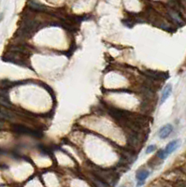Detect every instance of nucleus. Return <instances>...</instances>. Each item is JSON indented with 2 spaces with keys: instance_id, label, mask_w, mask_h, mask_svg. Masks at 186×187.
Returning <instances> with one entry per match:
<instances>
[{
  "instance_id": "423d86ee",
  "label": "nucleus",
  "mask_w": 186,
  "mask_h": 187,
  "mask_svg": "<svg viewBox=\"0 0 186 187\" xmlns=\"http://www.w3.org/2000/svg\"><path fill=\"white\" fill-rule=\"evenodd\" d=\"M156 150V146L154 144H153V145H150V146H148V148L146 149V154H151L153 153V152H154Z\"/></svg>"
},
{
  "instance_id": "0eeeda50",
  "label": "nucleus",
  "mask_w": 186,
  "mask_h": 187,
  "mask_svg": "<svg viewBox=\"0 0 186 187\" xmlns=\"http://www.w3.org/2000/svg\"><path fill=\"white\" fill-rule=\"evenodd\" d=\"M31 6V8H33V9H36V10H43V7L42 6H41L40 4H38V3H31L30 4Z\"/></svg>"
},
{
  "instance_id": "7ed1b4c3",
  "label": "nucleus",
  "mask_w": 186,
  "mask_h": 187,
  "mask_svg": "<svg viewBox=\"0 0 186 187\" xmlns=\"http://www.w3.org/2000/svg\"><path fill=\"white\" fill-rule=\"evenodd\" d=\"M178 147H179V140H178L169 142L166 146V148L164 149V154H165V155H166V157H168L170 154H172L174 151H176V149Z\"/></svg>"
},
{
  "instance_id": "39448f33",
  "label": "nucleus",
  "mask_w": 186,
  "mask_h": 187,
  "mask_svg": "<svg viewBox=\"0 0 186 187\" xmlns=\"http://www.w3.org/2000/svg\"><path fill=\"white\" fill-rule=\"evenodd\" d=\"M0 104H2V105L6 106V107H11V104L10 102L9 101V99L5 98L3 95L0 96Z\"/></svg>"
},
{
  "instance_id": "f03ea898",
  "label": "nucleus",
  "mask_w": 186,
  "mask_h": 187,
  "mask_svg": "<svg viewBox=\"0 0 186 187\" xmlns=\"http://www.w3.org/2000/svg\"><path fill=\"white\" fill-rule=\"evenodd\" d=\"M150 171L147 170H141L137 174L136 178H137V187H140L142 186L144 183H145L146 179L150 176Z\"/></svg>"
},
{
  "instance_id": "20e7f679",
  "label": "nucleus",
  "mask_w": 186,
  "mask_h": 187,
  "mask_svg": "<svg viewBox=\"0 0 186 187\" xmlns=\"http://www.w3.org/2000/svg\"><path fill=\"white\" fill-rule=\"evenodd\" d=\"M172 92V87H171V84H168L165 89L163 90V93H162V95H161V100H160V104H164L168 100V98H169V95Z\"/></svg>"
},
{
  "instance_id": "f257e3e1",
  "label": "nucleus",
  "mask_w": 186,
  "mask_h": 187,
  "mask_svg": "<svg viewBox=\"0 0 186 187\" xmlns=\"http://www.w3.org/2000/svg\"><path fill=\"white\" fill-rule=\"evenodd\" d=\"M173 131V126L170 123H168L166 126H164L163 127L160 128L159 132H158V136L161 138V140H166L167 137L170 136V134Z\"/></svg>"
}]
</instances>
